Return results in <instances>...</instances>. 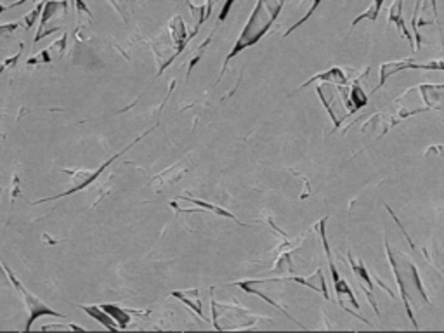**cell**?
Returning a JSON list of instances; mask_svg holds the SVG:
<instances>
[{
    "instance_id": "obj_1",
    "label": "cell",
    "mask_w": 444,
    "mask_h": 333,
    "mask_svg": "<svg viewBox=\"0 0 444 333\" xmlns=\"http://www.w3.org/2000/svg\"><path fill=\"white\" fill-rule=\"evenodd\" d=\"M384 249L385 255H387V261L391 264L392 274H394V280L397 283V290L401 293V300H403L404 309H406V315L410 317L411 327L415 330H418V323H416L415 315H413V307L416 305V297L422 299L423 304H431V299L427 295L426 286L422 283V278H420L418 267L413 264V261L408 255L401 254L392 249L389 245V239H384Z\"/></svg>"
},
{
    "instance_id": "obj_2",
    "label": "cell",
    "mask_w": 444,
    "mask_h": 333,
    "mask_svg": "<svg viewBox=\"0 0 444 333\" xmlns=\"http://www.w3.org/2000/svg\"><path fill=\"white\" fill-rule=\"evenodd\" d=\"M326 220H328V215H325L321 220H318V222L314 224V230L318 231L319 238H321V243H323V249H325L326 261H328L330 276H332V281H333L335 297H337V304L340 305V307L344 309V311L348 312V315L356 316V320H361V321H363V323L368 324L370 328H375L372 323H370L368 320H366L363 315H360V312H357V309L361 307L360 302H357L356 295H354V292H353V288H350V285L344 280V278L340 276V273H338L337 266H335L333 257H332V250H330L328 236H326Z\"/></svg>"
},
{
    "instance_id": "obj_3",
    "label": "cell",
    "mask_w": 444,
    "mask_h": 333,
    "mask_svg": "<svg viewBox=\"0 0 444 333\" xmlns=\"http://www.w3.org/2000/svg\"><path fill=\"white\" fill-rule=\"evenodd\" d=\"M283 4H285V0H259L250 21L247 23V28L241 33L238 44H236L231 56H228V60H226V64H228V61L231 60V57H235L240 50L257 44V42L267 33V30L271 28V25L276 21V18H278Z\"/></svg>"
},
{
    "instance_id": "obj_4",
    "label": "cell",
    "mask_w": 444,
    "mask_h": 333,
    "mask_svg": "<svg viewBox=\"0 0 444 333\" xmlns=\"http://www.w3.org/2000/svg\"><path fill=\"white\" fill-rule=\"evenodd\" d=\"M427 111H432V110H428L427 106L415 108V110H406V108L399 106L397 110L379 111V113L372 115V117L366 120V122L361 123L360 132L361 135H365V137L372 139V142H377L379 139L384 137L389 130L394 129L396 125H399V123L404 122L406 118L427 113Z\"/></svg>"
},
{
    "instance_id": "obj_5",
    "label": "cell",
    "mask_w": 444,
    "mask_h": 333,
    "mask_svg": "<svg viewBox=\"0 0 444 333\" xmlns=\"http://www.w3.org/2000/svg\"><path fill=\"white\" fill-rule=\"evenodd\" d=\"M316 94L319 96V99H321L323 106L326 108V111H328L330 118H332L333 122V132L335 130L340 129L342 122H344V117L342 115H338V108H342V110H345L349 113V110L345 108L344 101H342L340 94H338L337 89H333L332 84H321L316 87Z\"/></svg>"
},
{
    "instance_id": "obj_6",
    "label": "cell",
    "mask_w": 444,
    "mask_h": 333,
    "mask_svg": "<svg viewBox=\"0 0 444 333\" xmlns=\"http://www.w3.org/2000/svg\"><path fill=\"white\" fill-rule=\"evenodd\" d=\"M348 259H349V266H350V269H353L354 276L357 278V281L361 283V288L365 290V295H366V299H368L370 305H372V309L375 311V315L380 316V309H379V305H377V299H375V283H373L372 274H370V271L366 269L365 262L354 257V254L350 250H348Z\"/></svg>"
},
{
    "instance_id": "obj_7",
    "label": "cell",
    "mask_w": 444,
    "mask_h": 333,
    "mask_svg": "<svg viewBox=\"0 0 444 333\" xmlns=\"http://www.w3.org/2000/svg\"><path fill=\"white\" fill-rule=\"evenodd\" d=\"M406 69H427V63H416L415 57H406V60H399V61H387V63L380 64V80L379 85L372 91V94L379 92L382 87H384L385 82H387L391 77L397 75L401 72H406Z\"/></svg>"
},
{
    "instance_id": "obj_8",
    "label": "cell",
    "mask_w": 444,
    "mask_h": 333,
    "mask_svg": "<svg viewBox=\"0 0 444 333\" xmlns=\"http://www.w3.org/2000/svg\"><path fill=\"white\" fill-rule=\"evenodd\" d=\"M7 271V274H9L11 276V281H13L14 283V286H16V290L19 293H21L23 297H25V300H26V304H28V309H30V320H28V324H26V328L25 330L26 332H30V327H32V323L35 320H37L38 316H42V315H50V316H57V317H63V315H60V312H54L52 309H49V307H45L44 304H42L40 300L38 299H35V297H32L30 295L28 292H26L25 290V286H23L21 283H19V281L16 280V278L13 276V273H11L9 269H6Z\"/></svg>"
},
{
    "instance_id": "obj_9",
    "label": "cell",
    "mask_w": 444,
    "mask_h": 333,
    "mask_svg": "<svg viewBox=\"0 0 444 333\" xmlns=\"http://www.w3.org/2000/svg\"><path fill=\"white\" fill-rule=\"evenodd\" d=\"M314 82L332 84V85H349L350 80L348 79V75H345L344 69H342L340 67H333V68L326 69V72L318 73V75H313L309 80H306V82H304L299 89L307 87V85H311Z\"/></svg>"
},
{
    "instance_id": "obj_10",
    "label": "cell",
    "mask_w": 444,
    "mask_h": 333,
    "mask_svg": "<svg viewBox=\"0 0 444 333\" xmlns=\"http://www.w3.org/2000/svg\"><path fill=\"white\" fill-rule=\"evenodd\" d=\"M368 73H370V68H366L363 75L357 77V79L354 80V82H350L349 85V101H350V106H353V115L357 113L360 110H363L366 104H368V94L365 92L363 85L360 84V80L368 75Z\"/></svg>"
},
{
    "instance_id": "obj_11",
    "label": "cell",
    "mask_w": 444,
    "mask_h": 333,
    "mask_svg": "<svg viewBox=\"0 0 444 333\" xmlns=\"http://www.w3.org/2000/svg\"><path fill=\"white\" fill-rule=\"evenodd\" d=\"M387 21L389 23H394V25L397 26V30H399L401 37L406 38L408 44L411 45V49L416 50V45H415V42H413L411 33L408 32L406 25H404V19H403V0H394V4H392L391 9H389Z\"/></svg>"
},
{
    "instance_id": "obj_12",
    "label": "cell",
    "mask_w": 444,
    "mask_h": 333,
    "mask_svg": "<svg viewBox=\"0 0 444 333\" xmlns=\"http://www.w3.org/2000/svg\"><path fill=\"white\" fill-rule=\"evenodd\" d=\"M283 281H295V283L304 285V286H307V288L314 290V292L321 293V295L325 297L326 300H330L328 290H326V281H325V278H323V271L321 269L314 271L313 276H309V278L295 276V278H287V280H283Z\"/></svg>"
},
{
    "instance_id": "obj_13",
    "label": "cell",
    "mask_w": 444,
    "mask_h": 333,
    "mask_svg": "<svg viewBox=\"0 0 444 333\" xmlns=\"http://www.w3.org/2000/svg\"><path fill=\"white\" fill-rule=\"evenodd\" d=\"M82 309H84L89 316H92L94 320L99 321L101 324H104V328H108V330L111 332L120 330L118 324H115V320H113L110 315H106V311H104L103 307H94V305H92V307H87V305H82Z\"/></svg>"
},
{
    "instance_id": "obj_14",
    "label": "cell",
    "mask_w": 444,
    "mask_h": 333,
    "mask_svg": "<svg viewBox=\"0 0 444 333\" xmlns=\"http://www.w3.org/2000/svg\"><path fill=\"white\" fill-rule=\"evenodd\" d=\"M101 307L104 309V311L110 315L113 320L116 321V324L120 327V330H123V328H127L128 321H131V316H128L127 311H123L122 307H116V305L113 304H106V305H101Z\"/></svg>"
},
{
    "instance_id": "obj_15",
    "label": "cell",
    "mask_w": 444,
    "mask_h": 333,
    "mask_svg": "<svg viewBox=\"0 0 444 333\" xmlns=\"http://www.w3.org/2000/svg\"><path fill=\"white\" fill-rule=\"evenodd\" d=\"M382 6H384V0H373L372 6H370L368 9H366L363 14H360V16L354 19L353 23H350V28H354V26H356L357 23L363 21V19H370V21H377V18H379V13H380Z\"/></svg>"
},
{
    "instance_id": "obj_16",
    "label": "cell",
    "mask_w": 444,
    "mask_h": 333,
    "mask_svg": "<svg viewBox=\"0 0 444 333\" xmlns=\"http://www.w3.org/2000/svg\"><path fill=\"white\" fill-rule=\"evenodd\" d=\"M321 2H323V0H314V2H313V6H311V9H309V11H307V14H306V16H304V18L301 19V21H297V23H295V25H294V26H292V28H290V30H288V32L285 33V37H288V35H290L292 32H295V30H297V28H299V26H301V25H304V23H306V21H307V19H309L311 16H313V14H314V11H316V9H318V7H319V4H321Z\"/></svg>"
},
{
    "instance_id": "obj_17",
    "label": "cell",
    "mask_w": 444,
    "mask_h": 333,
    "mask_svg": "<svg viewBox=\"0 0 444 333\" xmlns=\"http://www.w3.org/2000/svg\"><path fill=\"white\" fill-rule=\"evenodd\" d=\"M443 151H444V145H432L426 149V157H428V154H439V153H443Z\"/></svg>"
},
{
    "instance_id": "obj_18",
    "label": "cell",
    "mask_w": 444,
    "mask_h": 333,
    "mask_svg": "<svg viewBox=\"0 0 444 333\" xmlns=\"http://www.w3.org/2000/svg\"><path fill=\"white\" fill-rule=\"evenodd\" d=\"M50 328H68V327H44V330H50ZM72 330H84V328H80V327H75V324H72Z\"/></svg>"
}]
</instances>
